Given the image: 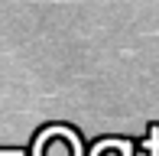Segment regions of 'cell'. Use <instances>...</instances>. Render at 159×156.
Instances as JSON below:
<instances>
[{
	"mask_svg": "<svg viewBox=\"0 0 159 156\" xmlns=\"http://www.w3.org/2000/svg\"><path fill=\"white\" fill-rule=\"evenodd\" d=\"M94 156H130V146L127 143H117V140H111V143H101Z\"/></svg>",
	"mask_w": 159,
	"mask_h": 156,
	"instance_id": "obj_2",
	"label": "cell"
},
{
	"mask_svg": "<svg viewBox=\"0 0 159 156\" xmlns=\"http://www.w3.org/2000/svg\"><path fill=\"white\" fill-rule=\"evenodd\" d=\"M33 156H81V143H78V137L71 130L52 127V130H46L36 140Z\"/></svg>",
	"mask_w": 159,
	"mask_h": 156,
	"instance_id": "obj_1",
	"label": "cell"
}]
</instances>
